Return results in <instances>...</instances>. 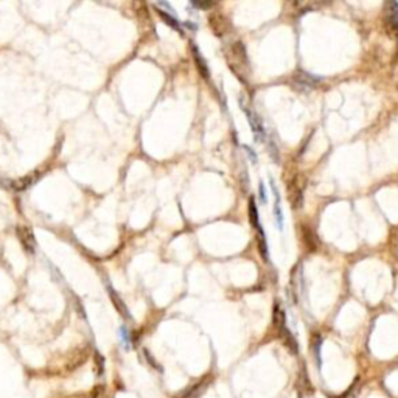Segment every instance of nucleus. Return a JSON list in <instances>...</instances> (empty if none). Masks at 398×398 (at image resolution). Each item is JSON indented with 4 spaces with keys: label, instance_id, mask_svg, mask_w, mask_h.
I'll use <instances>...</instances> for the list:
<instances>
[{
    "label": "nucleus",
    "instance_id": "6e6552de",
    "mask_svg": "<svg viewBox=\"0 0 398 398\" xmlns=\"http://www.w3.org/2000/svg\"><path fill=\"white\" fill-rule=\"evenodd\" d=\"M120 336H122V341H123V345L125 347H129V336H128V330L125 327L120 328Z\"/></svg>",
    "mask_w": 398,
    "mask_h": 398
},
{
    "label": "nucleus",
    "instance_id": "f257e3e1",
    "mask_svg": "<svg viewBox=\"0 0 398 398\" xmlns=\"http://www.w3.org/2000/svg\"><path fill=\"white\" fill-rule=\"evenodd\" d=\"M240 106L243 108V110H244L246 115H248V118H249L251 128L253 131V135H255L253 139H255L257 142H261V140H263V137H265V129H263V125H261V122H260V118L257 117L255 112H252V109L249 106L244 105L241 98H240Z\"/></svg>",
    "mask_w": 398,
    "mask_h": 398
},
{
    "label": "nucleus",
    "instance_id": "1a4fd4ad",
    "mask_svg": "<svg viewBox=\"0 0 398 398\" xmlns=\"http://www.w3.org/2000/svg\"><path fill=\"white\" fill-rule=\"evenodd\" d=\"M258 190H260V201L266 202V193H265V184H263V182H260Z\"/></svg>",
    "mask_w": 398,
    "mask_h": 398
},
{
    "label": "nucleus",
    "instance_id": "f03ea898",
    "mask_svg": "<svg viewBox=\"0 0 398 398\" xmlns=\"http://www.w3.org/2000/svg\"><path fill=\"white\" fill-rule=\"evenodd\" d=\"M16 232H18V236H19L22 246L25 248V251H28L30 253H33L35 248H36V241H35L33 234H31V230L28 227L18 226V227H16Z\"/></svg>",
    "mask_w": 398,
    "mask_h": 398
},
{
    "label": "nucleus",
    "instance_id": "39448f33",
    "mask_svg": "<svg viewBox=\"0 0 398 398\" xmlns=\"http://www.w3.org/2000/svg\"><path fill=\"white\" fill-rule=\"evenodd\" d=\"M192 49H193V54H195L196 66H198L199 72H201V75H202L204 78H209V76H210V73H209V69H207V66H205V61H204V58L201 56V53L198 52V49H196L195 45H192Z\"/></svg>",
    "mask_w": 398,
    "mask_h": 398
},
{
    "label": "nucleus",
    "instance_id": "20e7f679",
    "mask_svg": "<svg viewBox=\"0 0 398 398\" xmlns=\"http://www.w3.org/2000/svg\"><path fill=\"white\" fill-rule=\"evenodd\" d=\"M108 291H109V296H110V300L114 302V305H115V308L118 309V311H120L123 316H126V317H129V313H128V308H126V305H123V302L120 300V297L117 296V292L110 288V286L108 285Z\"/></svg>",
    "mask_w": 398,
    "mask_h": 398
},
{
    "label": "nucleus",
    "instance_id": "7ed1b4c3",
    "mask_svg": "<svg viewBox=\"0 0 398 398\" xmlns=\"http://www.w3.org/2000/svg\"><path fill=\"white\" fill-rule=\"evenodd\" d=\"M271 188H272V193L275 198V205H274V217H275V226L277 229H283V213H282V207H280V196H278L277 187L274 184V181L271 179Z\"/></svg>",
    "mask_w": 398,
    "mask_h": 398
},
{
    "label": "nucleus",
    "instance_id": "0eeeda50",
    "mask_svg": "<svg viewBox=\"0 0 398 398\" xmlns=\"http://www.w3.org/2000/svg\"><path fill=\"white\" fill-rule=\"evenodd\" d=\"M33 182H35V178H27V179L23 178V179L16 181L13 185H14V188H16V190H19V192H20V190H25V188H28L31 184H33Z\"/></svg>",
    "mask_w": 398,
    "mask_h": 398
},
{
    "label": "nucleus",
    "instance_id": "423d86ee",
    "mask_svg": "<svg viewBox=\"0 0 398 398\" xmlns=\"http://www.w3.org/2000/svg\"><path fill=\"white\" fill-rule=\"evenodd\" d=\"M157 13H159V16H161V18H162V20H165V22L168 23V25L171 27V28H174L176 31H181V33H182V27L179 25V22H178L176 19H174L171 14H166V13H165V11H162V10H159Z\"/></svg>",
    "mask_w": 398,
    "mask_h": 398
},
{
    "label": "nucleus",
    "instance_id": "9d476101",
    "mask_svg": "<svg viewBox=\"0 0 398 398\" xmlns=\"http://www.w3.org/2000/svg\"><path fill=\"white\" fill-rule=\"evenodd\" d=\"M193 6L204 8V10H205V8H210V6H213V3H196V2H195V3H193Z\"/></svg>",
    "mask_w": 398,
    "mask_h": 398
}]
</instances>
